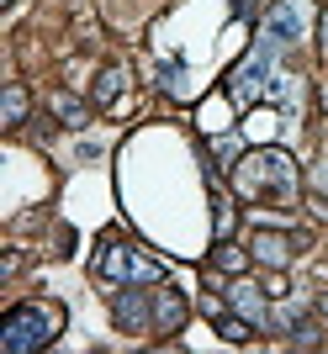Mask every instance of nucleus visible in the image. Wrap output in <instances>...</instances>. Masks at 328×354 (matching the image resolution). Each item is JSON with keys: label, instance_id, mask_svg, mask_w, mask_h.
<instances>
[{"label": "nucleus", "instance_id": "nucleus-1", "mask_svg": "<svg viewBox=\"0 0 328 354\" xmlns=\"http://www.w3.org/2000/svg\"><path fill=\"white\" fill-rule=\"evenodd\" d=\"M233 185L249 201H291L297 196V159L286 148H254L233 164Z\"/></svg>", "mask_w": 328, "mask_h": 354}, {"label": "nucleus", "instance_id": "nucleus-2", "mask_svg": "<svg viewBox=\"0 0 328 354\" xmlns=\"http://www.w3.org/2000/svg\"><path fill=\"white\" fill-rule=\"evenodd\" d=\"M64 328V312L53 301H21V307L6 312V323H0V349L11 354H27V349H43V344L59 339Z\"/></svg>", "mask_w": 328, "mask_h": 354}, {"label": "nucleus", "instance_id": "nucleus-3", "mask_svg": "<svg viewBox=\"0 0 328 354\" xmlns=\"http://www.w3.org/2000/svg\"><path fill=\"white\" fill-rule=\"evenodd\" d=\"M265 37L270 43H297V37H307V0H281V6L265 16Z\"/></svg>", "mask_w": 328, "mask_h": 354}, {"label": "nucleus", "instance_id": "nucleus-4", "mask_svg": "<svg viewBox=\"0 0 328 354\" xmlns=\"http://www.w3.org/2000/svg\"><path fill=\"white\" fill-rule=\"evenodd\" d=\"M265 74H270V43H259L249 59L233 69V101H254L265 90Z\"/></svg>", "mask_w": 328, "mask_h": 354}, {"label": "nucleus", "instance_id": "nucleus-5", "mask_svg": "<svg viewBox=\"0 0 328 354\" xmlns=\"http://www.w3.org/2000/svg\"><path fill=\"white\" fill-rule=\"evenodd\" d=\"M101 270L111 275V281H159V275H164L159 265L138 259L133 249H106V254H101Z\"/></svg>", "mask_w": 328, "mask_h": 354}, {"label": "nucleus", "instance_id": "nucleus-6", "mask_svg": "<svg viewBox=\"0 0 328 354\" xmlns=\"http://www.w3.org/2000/svg\"><path fill=\"white\" fill-rule=\"evenodd\" d=\"M249 249H254V259H259V265L281 270V265H291V254H297V238H286V233H265V227H259Z\"/></svg>", "mask_w": 328, "mask_h": 354}, {"label": "nucleus", "instance_id": "nucleus-7", "mask_svg": "<svg viewBox=\"0 0 328 354\" xmlns=\"http://www.w3.org/2000/svg\"><path fill=\"white\" fill-rule=\"evenodd\" d=\"M233 307H239V312L249 317L254 328H265V323H270V312H265V296L254 291L249 281H239V286H233Z\"/></svg>", "mask_w": 328, "mask_h": 354}, {"label": "nucleus", "instance_id": "nucleus-8", "mask_svg": "<svg viewBox=\"0 0 328 354\" xmlns=\"http://www.w3.org/2000/svg\"><path fill=\"white\" fill-rule=\"evenodd\" d=\"M180 323H185V301H180V291H159V312H154V328L175 333Z\"/></svg>", "mask_w": 328, "mask_h": 354}, {"label": "nucleus", "instance_id": "nucleus-9", "mask_svg": "<svg viewBox=\"0 0 328 354\" xmlns=\"http://www.w3.org/2000/svg\"><path fill=\"white\" fill-rule=\"evenodd\" d=\"M0 122H6V127H21V122H27V90L21 85H6V95H0Z\"/></svg>", "mask_w": 328, "mask_h": 354}, {"label": "nucleus", "instance_id": "nucleus-10", "mask_svg": "<svg viewBox=\"0 0 328 354\" xmlns=\"http://www.w3.org/2000/svg\"><path fill=\"white\" fill-rule=\"evenodd\" d=\"M117 323L122 328H149V307H143V296H138V291H127L117 301Z\"/></svg>", "mask_w": 328, "mask_h": 354}, {"label": "nucleus", "instance_id": "nucleus-11", "mask_svg": "<svg viewBox=\"0 0 328 354\" xmlns=\"http://www.w3.org/2000/svg\"><path fill=\"white\" fill-rule=\"evenodd\" d=\"M223 127H233V122H228V101L217 95V101L201 106V133H223Z\"/></svg>", "mask_w": 328, "mask_h": 354}, {"label": "nucleus", "instance_id": "nucleus-12", "mask_svg": "<svg viewBox=\"0 0 328 354\" xmlns=\"http://www.w3.org/2000/svg\"><path fill=\"white\" fill-rule=\"evenodd\" d=\"M53 111H59L69 127H85V106H80L75 95H53Z\"/></svg>", "mask_w": 328, "mask_h": 354}, {"label": "nucleus", "instance_id": "nucleus-13", "mask_svg": "<svg viewBox=\"0 0 328 354\" xmlns=\"http://www.w3.org/2000/svg\"><path fill=\"white\" fill-rule=\"evenodd\" d=\"M217 333H223L228 344H244V339H249V323H244V317H223V312H217Z\"/></svg>", "mask_w": 328, "mask_h": 354}, {"label": "nucleus", "instance_id": "nucleus-14", "mask_svg": "<svg viewBox=\"0 0 328 354\" xmlns=\"http://www.w3.org/2000/svg\"><path fill=\"white\" fill-rule=\"evenodd\" d=\"M117 90H122V69H106V74H101V85H95V101H101V106H106V101H117Z\"/></svg>", "mask_w": 328, "mask_h": 354}, {"label": "nucleus", "instance_id": "nucleus-15", "mask_svg": "<svg viewBox=\"0 0 328 354\" xmlns=\"http://www.w3.org/2000/svg\"><path fill=\"white\" fill-rule=\"evenodd\" d=\"M217 265L239 275V270H244V254H239V249H228V243H223V249H217Z\"/></svg>", "mask_w": 328, "mask_h": 354}, {"label": "nucleus", "instance_id": "nucleus-16", "mask_svg": "<svg viewBox=\"0 0 328 354\" xmlns=\"http://www.w3.org/2000/svg\"><path fill=\"white\" fill-rule=\"evenodd\" d=\"M228 233H233V207L217 201V238H228Z\"/></svg>", "mask_w": 328, "mask_h": 354}, {"label": "nucleus", "instance_id": "nucleus-17", "mask_svg": "<svg viewBox=\"0 0 328 354\" xmlns=\"http://www.w3.org/2000/svg\"><path fill=\"white\" fill-rule=\"evenodd\" d=\"M318 43L328 48V11H323V21H318Z\"/></svg>", "mask_w": 328, "mask_h": 354}, {"label": "nucleus", "instance_id": "nucleus-18", "mask_svg": "<svg viewBox=\"0 0 328 354\" xmlns=\"http://www.w3.org/2000/svg\"><path fill=\"white\" fill-rule=\"evenodd\" d=\"M318 312H323V317H328V291H323V301H318Z\"/></svg>", "mask_w": 328, "mask_h": 354}]
</instances>
